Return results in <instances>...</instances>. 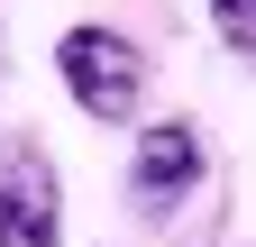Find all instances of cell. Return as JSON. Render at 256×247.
<instances>
[{
  "mask_svg": "<svg viewBox=\"0 0 256 247\" xmlns=\"http://www.w3.org/2000/svg\"><path fill=\"white\" fill-rule=\"evenodd\" d=\"M55 74H64V92H74V110L101 119V128L138 119V101H146V55L128 46L119 28H92V18L55 37Z\"/></svg>",
  "mask_w": 256,
  "mask_h": 247,
  "instance_id": "cell-1",
  "label": "cell"
},
{
  "mask_svg": "<svg viewBox=\"0 0 256 247\" xmlns=\"http://www.w3.org/2000/svg\"><path fill=\"white\" fill-rule=\"evenodd\" d=\"M210 28L238 64H256V0H210Z\"/></svg>",
  "mask_w": 256,
  "mask_h": 247,
  "instance_id": "cell-4",
  "label": "cell"
},
{
  "mask_svg": "<svg viewBox=\"0 0 256 247\" xmlns=\"http://www.w3.org/2000/svg\"><path fill=\"white\" fill-rule=\"evenodd\" d=\"M192 183H202V128H192V119H146L138 156H128V202H138L146 220H165Z\"/></svg>",
  "mask_w": 256,
  "mask_h": 247,
  "instance_id": "cell-3",
  "label": "cell"
},
{
  "mask_svg": "<svg viewBox=\"0 0 256 247\" xmlns=\"http://www.w3.org/2000/svg\"><path fill=\"white\" fill-rule=\"evenodd\" d=\"M0 247H64V183L46 165V146L0 156Z\"/></svg>",
  "mask_w": 256,
  "mask_h": 247,
  "instance_id": "cell-2",
  "label": "cell"
}]
</instances>
